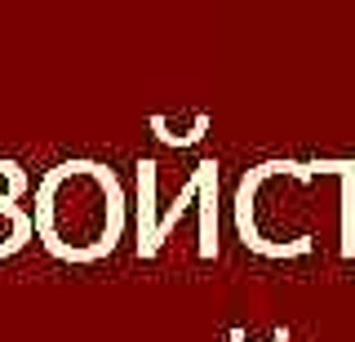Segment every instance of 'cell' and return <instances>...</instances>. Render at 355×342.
Here are the masks:
<instances>
[{"label":"cell","mask_w":355,"mask_h":342,"mask_svg":"<svg viewBox=\"0 0 355 342\" xmlns=\"http://www.w3.org/2000/svg\"><path fill=\"white\" fill-rule=\"evenodd\" d=\"M40 231L58 253L89 258L120 231V187L98 164H62L40 191Z\"/></svg>","instance_id":"1"},{"label":"cell","mask_w":355,"mask_h":342,"mask_svg":"<svg viewBox=\"0 0 355 342\" xmlns=\"http://www.w3.org/2000/svg\"><path fill=\"white\" fill-rule=\"evenodd\" d=\"M27 231H31V223L18 205H0V253L18 249L22 240H27Z\"/></svg>","instance_id":"2"}]
</instances>
